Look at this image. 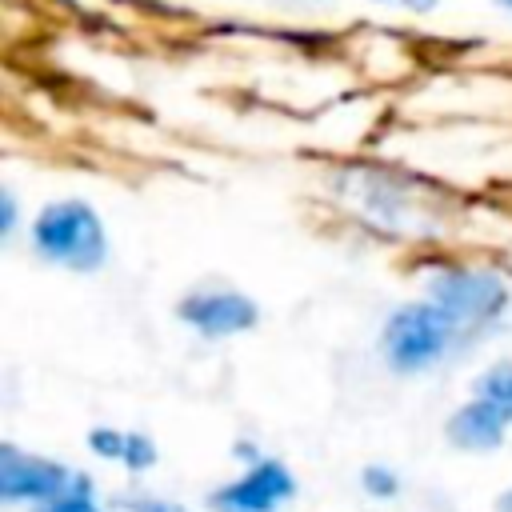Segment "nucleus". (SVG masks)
<instances>
[{
  "label": "nucleus",
  "instance_id": "1",
  "mask_svg": "<svg viewBox=\"0 0 512 512\" xmlns=\"http://www.w3.org/2000/svg\"><path fill=\"white\" fill-rule=\"evenodd\" d=\"M32 240L40 256L76 272H92L104 260V224L84 200L48 204L32 224Z\"/></svg>",
  "mask_w": 512,
  "mask_h": 512
},
{
  "label": "nucleus",
  "instance_id": "2",
  "mask_svg": "<svg viewBox=\"0 0 512 512\" xmlns=\"http://www.w3.org/2000/svg\"><path fill=\"white\" fill-rule=\"evenodd\" d=\"M452 332H456V320L436 300L404 304L384 324V356L392 360L396 372H420L448 348Z\"/></svg>",
  "mask_w": 512,
  "mask_h": 512
},
{
  "label": "nucleus",
  "instance_id": "3",
  "mask_svg": "<svg viewBox=\"0 0 512 512\" xmlns=\"http://www.w3.org/2000/svg\"><path fill=\"white\" fill-rule=\"evenodd\" d=\"M432 300L456 324H476V320H492L508 304V292H504V284L492 272L452 268V272H440L432 280Z\"/></svg>",
  "mask_w": 512,
  "mask_h": 512
},
{
  "label": "nucleus",
  "instance_id": "4",
  "mask_svg": "<svg viewBox=\"0 0 512 512\" xmlns=\"http://www.w3.org/2000/svg\"><path fill=\"white\" fill-rule=\"evenodd\" d=\"M292 492H296V480L288 476V468L276 464V460H260V464H252L248 476H240L236 484L212 492L208 504L216 512H272Z\"/></svg>",
  "mask_w": 512,
  "mask_h": 512
},
{
  "label": "nucleus",
  "instance_id": "5",
  "mask_svg": "<svg viewBox=\"0 0 512 512\" xmlns=\"http://www.w3.org/2000/svg\"><path fill=\"white\" fill-rule=\"evenodd\" d=\"M68 472L40 456H20L12 444L0 448V496L4 500H52L68 488Z\"/></svg>",
  "mask_w": 512,
  "mask_h": 512
},
{
  "label": "nucleus",
  "instance_id": "6",
  "mask_svg": "<svg viewBox=\"0 0 512 512\" xmlns=\"http://www.w3.org/2000/svg\"><path fill=\"white\" fill-rule=\"evenodd\" d=\"M180 320H188L204 336H232L256 324V304L240 292H196L180 300Z\"/></svg>",
  "mask_w": 512,
  "mask_h": 512
},
{
  "label": "nucleus",
  "instance_id": "7",
  "mask_svg": "<svg viewBox=\"0 0 512 512\" xmlns=\"http://www.w3.org/2000/svg\"><path fill=\"white\" fill-rule=\"evenodd\" d=\"M508 420H512V416H508L500 404L476 396L472 404H464V408L448 420V436H452V444L472 448V452L496 448V444L504 440V424H508Z\"/></svg>",
  "mask_w": 512,
  "mask_h": 512
},
{
  "label": "nucleus",
  "instance_id": "8",
  "mask_svg": "<svg viewBox=\"0 0 512 512\" xmlns=\"http://www.w3.org/2000/svg\"><path fill=\"white\" fill-rule=\"evenodd\" d=\"M36 512H100V508H96V500H92V484H88V476H72L68 488H64L60 496L44 500Z\"/></svg>",
  "mask_w": 512,
  "mask_h": 512
},
{
  "label": "nucleus",
  "instance_id": "9",
  "mask_svg": "<svg viewBox=\"0 0 512 512\" xmlns=\"http://www.w3.org/2000/svg\"><path fill=\"white\" fill-rule=\"evenodd\" d=\"M476 396L500 404V408L512 416V364H496V368H488V372L476 380Z\"/></svg>",
  "mask_w": 512,
  "mask_h": 512
},
{
  "label": "nucleus",
  "instance_id": "10",
  "mask_svg": "<svg viewBox=\"0 0 512 512\" xmlns=\"http://www.w3.org/2000/svg\"><path fill=\"white\" fill-rule=\"evenodd\" d=\"M120 460H124L128 468H148V464H156V448H152L148 436L128 432V436H124V452H120Z\"/></svg>",
  "mask_w": 512,
  "mask_h": 512
},
{
  "label": "nucleus",
  "instance_id": "11",
  "mask_svg": "<svg viewBox=\"0 0 512 512\" xmlns=\"http://www.w3.org/2000/svg\"><path fill=\"white\" fill-rule=\"evenodd\" d=\"M364 488H368V496H380V500H388V496H396V476L388 472V468H380V464H368L364 468Z\"/></svg>",
  "mask_w": 512,
  "mask_h": 512
},
{
  "label": "nucleus",
  "instance_id": "12",
  "mask_svg": "<svg viewBox=\"0 0 512 512\" xmlns=\"http://www.w3.org/2000/svg\"><path fill=\"white\" fill-rule=\"evenodd\" d=\"M88 448H92L96 456H120V452H124V432L92 428V432H88Z\"/></svg>",
  "mask_w": 512,
  "mask_h": 512
},
{
  "label": "nucleus",
  "instance_id": "13",
  "mask_svg": "<svg viewBox=\"0 0 512 512\" xmlns=\"http://www.w3.org/2000/svg\"><path fill=\"white\" fill-rule=\"evenodd\" d=\"M128 512H180V508L164 500H128Z\"/></svg>",
  "mask_w": 512,
  "mask_h": 512
},
{
  "label": "nucleus",
  "instance_id": "14",
  "mask_svg": "<svg viewBox=\"0 0 512 512\" xmlns=\"http://www.w3.org/2000/svg\"><path fill=\"white\" fill-rule=\"evenodd\" d=\"M404 4H408V8H412V12H428V8H432V4H436V0H404Z\"/></svg>",
  "mask_w": 512,
  "mask_h": 512
},
{
  "label": "nucleus",
  "instance_id": "15",
  "mask_svg": "<svg viewBox=\"0 0 512 512\" xmlns=\"http://www.w3.org/2000/svg\"><path fill=\"white\" fill-rule=\"evenodd\" d=\"M496 508H500V512H512V492H504V496H500V504H496Z\"/></svg>",
  "mask_w": 512,
  "mask_h": 512
},
{
  "label": "nucleus",
  "instance_id": "16",
  "mask_svg": "<svg viewBox=\"0 0 512 512\" xmlns=\"http://www.w3.org/2000/svg\"><path fill=\"white\" fill-rule=\"evenodd\" d=\"M496 4H500V8H512V0H496Z\"/></svg>",
  "mask_w": 512,
  "mask_h": 512
}]
</instances>
